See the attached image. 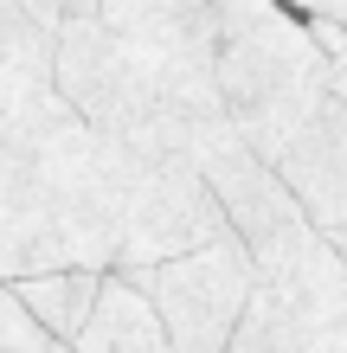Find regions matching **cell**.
<instances>
[{"label":"cell","mask_w":347,"mask_h":353,"mask_svg":"<svg viewBox=\"0 0 347 353\" xmlns=\"http://www.w3.org/2000/svg\"><path fill=\"white\" fill-rule=\"evenodd\" d=\"M13 289H19V302H26L52 334L77 341V327L90 321L97 296H103V270H84V263H71V270H32V276H13Z\"/></svg>","instance_id":"ba28073f"},{"label":"cell","mask_w":347,"mask_h":353,"mask_svg":"<svg viewBox=\"0 0 347 353\" xmlns=\"http://www.w3.org/2000/svg\"><path fill=\"white\" fill-rule=\"evenodd\" d=\"M0 353H77L65 334H52V327L19 302L13 276H0Z\"/></svg>","instance_id":"9c48e42d"},{"label":"cell","mask_w":347,"mask_h":353,"mask_svg":"<svg viewBox=\"0 0 347 353\" xmlns=\"http://www.w3.org/2000/svg\"><path fill=\"white\" fill-rule=\"evenodd\" d=\"M232 219L193 161H155L46 90L0 135V276L122 270L226 238Z\"/></svg>","instance_id":"6da1fadb"},{"label":"cell","mask_w":347,"mask_h":353,"mask_svg":"<svg viewBox=\"0 0 347 353\" xmlns=\"http://www.w3.org/2000/svg\"><path fill=\"white\" fill-rule=\"evenodd\" d=\"M52 84V32L39 26L26 7L0 0V135L32 110Z\"/></svg>","instance_id":"52a82bcc"},{"label":"cell","mask_w":347,"mask_h":353,"mask_svg":"<svg viewBox=\"0 0 347 353\" xmlns=\"http://www.w3.org/2000/svg\"><path fill=\"white\" fill-rule=\"evenodd\" d=\"M219 97L257 161H270L341 97L328 46L283 0H219Z\"/></svg>","instance_id":"3957f363"},{"label":"cell","mask_w":347,"mask_h":353,"mask_svg":"<svg viewBox=\"0 0 347 353\" xmlns=\"http://www.w3.org/2000/svg\"><path fill=\"white\" fill-rule=\"evenodd\" d=\"M13 7H26V13L39 19V26H46V32L58 26V0H13Z\"/></svg>","instance_id":"8fae6325"},{"label":"cell","mask_w":347,"mask_h":353,"mask_svg":"<svg viewBox=\"0 0 347 353\" xmlns=\"http://www.w3.org/2000/svg\"><path fill=\"white\" fill-rule=\"evenodd\" d=\"M290 13H302V19H341L347 26V0H283Z\"/></svg>","instance_id":"30bf717a"},{"label":"cell","mask_w":347,"mask_h":353,"mask_svg":"<svg viewBox=\"0 0 347 353\" xmlns=\"http://www.w3.org/2000/svg\"><path fill=\"white\" fill-rule=\"evenodd\" d=\"M77 353H180L161 308L141 296V283L129 270H103V296H97L90 321L77 327Z\"/></svg>","instance_id":"8992f818"},{"label":"cell","mask_w":347,"mask_h":353,"mask_svg":"<svg viewBox=\"0 0 347 353\" xmlns=\"http://www.w3.org/2000/svg\"><path fill=\"white\" fill-rule=\"evenodd\" d=\"M52 84L90 129L155 161L232 135L219 97V0H58Z\"/></svg>","instance_id":"7a4b0ae2"},{"label":"cell","mask_w":347,"mask_h":353,"mask_svg":"<svg viewBox=\"0 0 347 353\" xmlns=\"http://www.w3.org/2000/svg\"><path fill=\"white\" fill-rule=\"evenodd\" d=\"M122 270L161 308V321H168L180 353H226L238 321H244V302L257 289V257L238 232L199 244V251L155 257V263H122Z\"/></svg>","instance_id":"5b68a950"},{"label":"cell","mask_w":347,"mask_h":353,"mask_svg":"<svg viewBox=\"0 0 347 353\" xmlns=\"http://www.w3.org/2000/svg\"><path fill=\"white\" fill-rule=\"evenodd\" d=\"M226 353H347V251L328 232H296L257 257V289Z\"/></svg>","instance_id":"277c9868"}]
</instances>
